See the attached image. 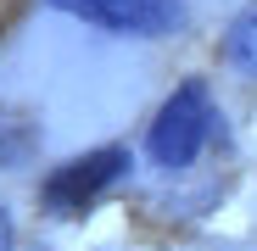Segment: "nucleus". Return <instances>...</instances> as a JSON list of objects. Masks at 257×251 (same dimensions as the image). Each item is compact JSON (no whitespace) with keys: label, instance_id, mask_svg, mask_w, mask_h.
<instances>
[{"label":"nucleus","instance_id":"f257e3e1","mask_svg":"<svg viewBox=\"0 0 257 251\" xmlns=\"http://www.w3.org/2000/svg\"><path fill=\"white\" fill-rule=\"evenodd\" d=\"M207 134H212V101H207V84L190 78L162 101L151 134H146V151H151L157 167H190L201 156Z\"/></svg>","mask_w":257,"mask_h":251},{"label":"nucleus","instance_id":"f03ea898","mask_svg":"<svg viewBox=\"0 0 257 251\" xmlns=\"http://www.w3.org/2000/svg\"><path fill=\"white\" fill-rule=\"evenodd\" d=\"M123 167H128V151H117V145L62 162L56 173L45 179V206H51V212H62V218L84 212V206H90L106 184H117V179H123Z\"/></svg>","mask_w":257,"mask_h":251},{"label":"nucleus","instance_id":"7ed1b4c3","mask_svg":"<svg viewBox=\"0 0 257 251\" xmlns=\"http://www.w3.org/2000/svg\"><path fill=\"white\" fill-rule=\"evenodd\" d=\"M51 6L95 23L106 34H146V39L179 28V17H185V0H51Z\"/></svg>","mask_w":257,"mask_h":251},{"label":"nucleus","instance_id":"20e7f679","mask_svg":"<svg viewBox=\"0 0 257 251\" xmlns=\"http://www.w3.org/2000/svg\"><path fill=\"white\" fill-rule=\"evenodd\" d=\"M224 56L246 73V78H257V6L251 12H240L235 23H229V39H224Z\"/></svg>","mask_w":257,"mask_h":251},{"label":"nucleus","instance_id":"39448f33","mask_svg":"<svg viewBox=\"0 0 257 251\" xmlns=\"http://www.w3.org/2000/svg\"><path fill=\"white\" fill-rule=\"evenodd\" d=\"M0 251H17V229H12V218H6V206H0Z\"/></svg>","mask_w":257,"mask_h":251}]
</instances>
